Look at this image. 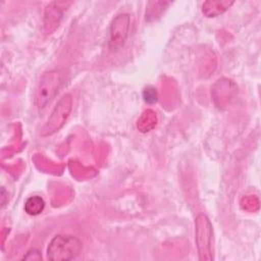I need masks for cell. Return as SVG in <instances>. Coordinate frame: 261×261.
Instances as JSON below:
<instances>
[{"mask_svg":"<svg viewBox=\"0 0 261 261\" xmlns=\"http://www.w3.org/2000/svg\"><path fill=\"white\" fill-rule=\"evenodd\" d=\"M82 242L71 234H57L49 243L47 257L51 261H68L79 256Z\"/></svg>","mask_w":261,"mask_h":261,"instance_id":"cell-1","label":"cell"},{"mask_svg":"<svg viewBox=\"0 0 261 261\" xmlns=\"http://www.w3.org/2000/svg\"><path fill=\"white\" fill-rule=\"evenodd\" d=\"M64 83V74L59 69L44 72L35 95V104L39 110L45 108L50 103Z\"/></svg>","mask_w":261,"mask_h":261,"instance_id":"cell-2","label":"cell"},{"mask_svg":"<svg viewBox=\"0 0 261 261\" xmlns=\"http://www.w3.org/2000/svg\"><path fill=\"white\" fill-rule=\"evenodd\" d=\"M195 241L201 261H212L213 255V227L207 215L200 213L195 219Z\"/></svg>","mask_w":261,"mask_h":261,"instance_id":"cell-3","label":"cell"},{"mask_svg":"<svg viewBox=\"0 0 261 261\" xmlns=\"http://www.w3.org/2000/svg\"><path fill=\"white\" fill-rule=\"evenodd\" d=\"M72 109V97L70 94H64L57 105L54 107L51 115L49 116L46 124L41 130L43 137L51 136L54 133L58 132L66 122Z\"/></svg>","mask_w":261,"mask_h":261,"instance_id":"cell-4","label":"cell"},{"mask_svg":"<svg viewBox=\"0 0 261 261\" xmlns=\"http://www.w3.org/2000/svg\"><path fill=\"white\" fill-rule=\"evenodd\" d=\"M130 18L127 13L116 15L110 24V40L109 48L111 50L120 49L125 43L128 36Z\"/></svg>","mask_w":261,"mask_h":261,"instance_id":"cell-5","label":"cell"},{"mask_svg":"<svg viewBox=\"0 0 261 261\" xmlns=\"http://www.w3.org/2000/svg\"><path fill=\"white\" fill-rule=\"evenodd\" d=\"M233 1L221 0V1H206L202 5V12L207 17H215L224 11H226L231 5Z\"/></svg>","mask_w":261,"mask_h":261,"instance_id":"cell-6","label":"cell"},{"mask_svg":"<svg viewBox=\"0 0 261 261\" xmlns=\"http://www.w3.org/2000/svg\"><path fill=\"white\" fill-rule=\"evenodd\" d=\"M63 4L64 2H52L47 7L45 12V28L47 29V33H50L52 31V25H54V29L58 25L59 19L62 15V11H60V8H63L61 6Z\"/></svg>","mask_w":261,"mask_h":261,"instance_id":"cell-7","label":"cell"},{"mask_svg":"<svg viewBox=\"0 0 261 261\" xmlns=\"http://www.w3.org/2000/svg\"><path fill=\"white\" fill-rule=\"evenodd\" d=\"M45 208V202L40 196H32L24 203V210L30 215H39Z\"/></svg>","mask_w":261,"mask_h":261,"instance_id":"cell-8","label":"cell"},{"mask_svg":"<svg viewBox=\"0 0 261 261\" xmlns=\"http://www.w3.org/2000/svg\"><path fill=\"white\" fill-rule=\"evenodd\" d=\"M151 4L154 6L153 8L148 5L147 11H146V19L148 21H152L160 17L161 13L164 11L165 7L170 4V2H151Z\"/></svg>","mask_w":261,"mask_h":261,"instance_id":"cell-9","label":"cell"},{"mask_svg":"<svg viewBox=\"0 0 261 261\" xmlns=\"http://www.w3.org/2000/svg\"><path fill=\"white\" fill-rule=\"evenodd\" d=\"M143 98H144L145 102L148 104L156 103L157 99H158V94H157L156 89L151 86L146 87L143 91Z\"/></svg>","mask_w":261,"mask_h":261,"instance_id":"cell-10","label":"cell"},{"mask_svg":"<svg viewBox=\"0 0 261 261\" xmlns=\"http://www.w3.org/2000/svg\"><path fill=\"white\" fill-rule=\"evenodd\" d=\"M23 259H25V260H32V259L33 260H40V259H42V256H41V254H40V252L38 250L31 249L27 253V255L23 256Z\"/></svg>","mask_w":261,"mask_h":261,"instance_id":"cell-11","label":"cell"}]
</instances>
